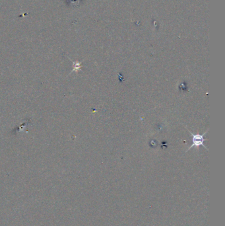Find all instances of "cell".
<instances>
[{"label":"cell","instance_id":"6da1fadb","mask_svg":"<svg viewBox=\"0 0 225 226\" xmlns=\"http://www.w3.org/2000/svg\"><path fill=\"white\" fill-rule=\"evenodd\" d=\"M188 131L189 132V133L191 134V136H192V142H193V143H192V145L189 147V148L188 149V150L186 152H187L189 150V149H191L192 148H194V147H195V148H199V147L201 146H202L207 149V150H208L206 147L204 146V142L207 140L206 139H204V136H205V135L207 133V132L209 131V130H207L202 135L199 134H192L189 130Z\"/></svg>","mask_w":225,"mask_h":226}]
</instances>
